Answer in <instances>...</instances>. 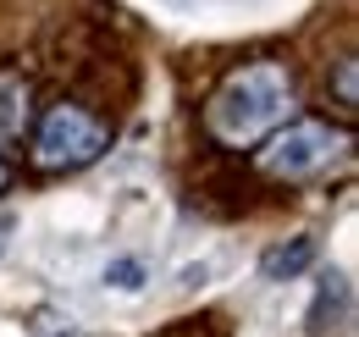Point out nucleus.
Here are the masks:
<instances>
[{"mask_svg": "<svg viewBox=\"0 0 359 337\" xmlns=\"http://www.w3.org/2000/svg\"><path fill=\"white\" fill-rule=\"evenodd\" d=\"M293 105H299V88H293V72L282 61H243L210 94L205 127H210V138H222L232 150H249L287 122Z\"/></svg>", "mask_w": 359, "mask_h": 337, "instance_id": "f257e3e1", "label": "nucleus"}, {"mask_svg": "<svg viewBox=\"0 0 359 337\" xmlns=\"http://www.w3.org/2000/svg\"><path fill=\"white\" fill-rule=\"evenodd\" d=\"M271 144L260 150V171L276 177V183H315L348 155V127H332V122H287L266 133Z\"/></svg>", "mask_w": 359, "mask_h": 337, "instance_id": "f03ea898", "label": "nucleus"}, {"mask_svg": "<svg viewBox=\"0 0 359 337\" xmlns=\"http://www.w3.org/2000/svg\"><path fill=\"white\" fill-rule=\"evenodd\" d=\"M105 150H111V127L78 100L50 105L39 117V127H34V166L39 171H83Z\"/></svg>", "mask_w": 359, "mask_h": 337, "instance_id": "7ed1b4c3", "label": "nucleus"}, {"mask_svg": "<svg viewBox=\"0 0 359 337\" xmlns=\"http://www.w3.org/2000/svg\"><path fill=\"white\" fill-rule=\"evenodd\" d=\"M28 78L22 72H0V144H11V138H22V127H28Z\"/></svg>", "mask_w": 359, "mask_h": 337, "instance_id": "20e7f679", "label": "nucleus"}, {"mask_svg": "<svg viewBox=\"0 0 359 337\" xmlns=\"http://www.w3.org/2000/svg\"><path fill=\"white\" fill-rule=\"evenodd\" d=\"M315 265V238H293V244H276L260 254V277L266 282H293Z\"/></svg>", "mask_w": 359, "mask_h": 337, "instance_id": "39448f33", "label": "nucleus"}, {"mask_svg": "<svg viewBox=\"0 0 359 337\" xmlns=\"http://www.w3.org/2000/svg\"><path fill=\"white\" fill-rule=\"evenodd\" d=\"M332 321H348V277H320V288H315V304H310V332L326 337L332 332Z\"/></svg>", "mask_w": 359, "mask_h": 337, "instance_id": "423d86ee", "label": "nucleus"}, {"mask_svg": "<svg viewBox=\"0 0 359 337\" xmlns=\"http://www.w3.org/2000/svg\"><path fill=\"white\" fill-rule=\"evenodd\" d=\"M105 282L122 288V293H138L144 288V260H111L105 265Z\"/></svg>", "mask_w": 359, "mask_h": 337, "instance_id": "0eeeda50", "label": "nucleus"}, {"mask_svg": "<svg viewBox=\"0 0 359 337\" xmlns=\"http://www.w3.org/2000/svg\"><path fill=\"white\" fill-rule=\"evenodd\" d=\"M354 61H343V67H337V100H343V105H359V94H354Z\"/></svg>", "mask_w": 359, "mask_h": 337, "instance_id": "6e6552de", "label": "nucleus"}, {"mask_svg": "<svg viewBox=\"0 0 359 337\" xmlns=\"http://www.w3.org/2000/svg\"><path fill=\"white\" fill-rule=\"evenodd\" d=\"M11 188V161H6V150H0V194Z\"/></svg>", "mask_w": 359, "mask_h": 337, "instance_id": "1a4fd4ad", "label": "nucleus"}, {"mask_svg": "<svg viewBox=\"0 0 359 337\" xmlns=\"http://www.w3.org/2000/svg\"><path fill=\"white\" fill-rule=\"evenodd\" d=\"M6 238H11V216H0V254H6Z\"/></svg>", "mask_w": 359, "mask_h": 337, "instance_id": "9d476101", "label": "nucleus"}, {"mask_svg": "<svg viewBox=\"0 0 359 337\" xmlns=\"http://www.w3.org/2000/svg\"><path fill=\"white\" fill-rule=\"evenodd\" d=\"M67 337H78V332H67Z\"/></svg>", "mask_w": 359, "mask_h": 337, "instance_id": "9b49d317", "label": "nucleus"}]
</instances>
